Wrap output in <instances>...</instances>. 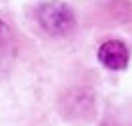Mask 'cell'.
Segmentation results:
<instances>
[{"instance_id":"cell-1","label":"cell","mask_w":132,"mask_h":126,"mask_svg":"<svg viewBox=\"0 0 132 126\" xmlns=\"http://www.w3.org/2000/svg\"><path fill=\"white\" fill-rule=\"evenodd\" d=\"M38 21L45 32H49L53 36H62L66 32H70L72 26H74V13L66 4L49 2V4L40 6Z\"/></svg>"},{"instance_id":"cell-2","label":"cell","mask_w":132,"mask_h":126,"mask_svg":"<svg viewBox=\"0 0 132 126\" xmlns=\"http://www.w3.org/2000/svg\"><path fill=\"white\" fill-rule=\"evenodd\" d=\"M98 58L110 70H123L128 64V49L123 41L110 40L106 43H102L98 51Z\"/></svg>"},{"instance_id":"cell-3","label":"cell","mask_w":132,"mask_h":126,"mask_svg":"<svg viewBox=\"0 0 132 126\" xmlns=\"http://www.w3.org/2000/svg\"><path fill=\"white\" fill-rule=\"evenodd\" d=\"M10 41H11V30H10V26L6 25V23L0 21V53L8 49Z\"/></svg>"}]
</instances>
